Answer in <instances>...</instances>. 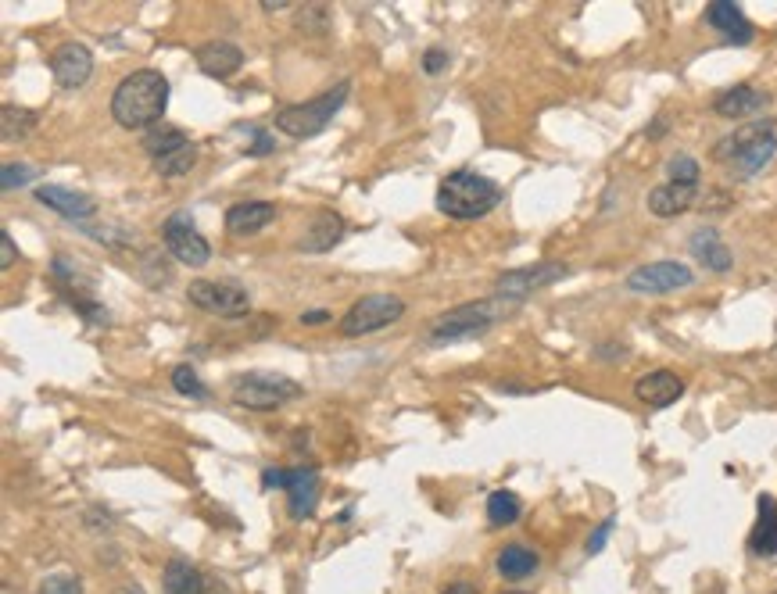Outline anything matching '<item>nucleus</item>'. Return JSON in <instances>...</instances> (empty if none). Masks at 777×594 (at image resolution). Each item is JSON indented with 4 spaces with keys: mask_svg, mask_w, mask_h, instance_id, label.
Instances as JSON below:
<instances>
[{
    "mask_svg": "<svg viewBox=\"0 0 777 594\" xmlns=\"http://www.w3.org/2000/svg\"><path fill=\"white\" fill-rule=\"evenodd\" d=\"M169 108V79L154 68L129 72L111 94V119L122 129H154L162 126Z\"/></svg>",
    "mask_w": 777,
    "mask_h": 594,
    "instance_id": "1",
    "label": "nucleus"
},
{
    "mask_svg": "<svg viewBox=\"0 0 777 594\" xmlns=\"http://www.w3.org/2000/svg\"><path fill=\"white\" fill-rule=\"evenodd\" d=\"M498 204H502V187H498L495 179H487L470 169L448 172L444 183L437 187V208L448 219H459V222L484 219L487 212H495Z\"/></svg>",
    "mask_w": 777,
    "mask_h": 594,
    "instance_id": "2",
    "label": "nucleus"
},
{
    "mask_svg": "<svg viewBox=\"0 0 777 594\" xmlns=\"http://www.w3.org/2000/svg\"><path fill=\"white\" fill-rule=\"evenodd\" d=\"M777 154V133L774 119H752L742 122L731 136L717 144V162L731 165L738 179H752L763 165Z\"/></svg>",
    "mask_w": 777,
    "mask_h": 594,
    "instance_id": "3",
    "label": "nucleus"
},
{
    "mask_svg": "<svg viewBox=\"0 0 777 594\" xmlns=\"http://www.w3.org/2000/svg\"><path fill=\"white\" fill-rule=\"evenodd\" d=\"M520 301H505V297H487V301H466V305L452 308V312L437 315L427 330L430 344H452V340L477 337V333L491 330L495 323H502L505 315L516 312Z\"/></svg>",
    "mask_w": 777,
    "mask_h": 594,
    "instance_id": "4",
    "label": "nucleus"
},
{
    "mask_svg": "<svg viewBox=\"0 0 777 594\" xmlns=\"http://www.w3.org/2000/svg\"><path fill=\"white\" fill-rule=\"evenodd\" d=\"M348 90H351V83L344 79V83L330 86L326 94L312 97V101L287 104V108L276 111V129H280V133H287V136H294V140L319 136L333 122V115L344 108V101H348Z\"/></svg>",
    "mask_w": 777,
    "mask_h": 594,
    "instance_id": "5",
    "label": "nucleus"
},
{
    "mask_svg": "<svg viewBox=\"0 0 777 594\" xmlns=\"http://www.w3.org/2000/svg\"><path fill=\"white\" fill-rule=\"evenodd\" d=\"M301 394H305V387L280 373H240L230 383L233 405L248 408V412H273L287 401H298Z\"/></svg>",
    "mask_w": 777,
    "mask_h": 594,
    "instance_id": "6",
    "label": "nucleus"
},
{
    "mask_svg": "<svg viewBox=\"0 0 777 594\" xmlns=\"http://www.w3.org/2000/svg\"><path fill=\"white\" fill-rule=\"evenodd\" d=\"M405 315V301L394 294H366L362 301L344 312L341 319V337H369V333L387 330Z\"/></svg>",
    "mask_w": 777,
    "mask_h": 594,
    "instance_id": "7",
    "label": "nucleus"
},
{
    "mask_svg": "<svg viewBox=\"0 0 777 594\" xmlns=\"http://www.w3.org/2000/svg\"><path fill=\"white\" fill-rule=\"evenodd\" d=\"M566 272L570 269H566L563 262H534V265H523V269H509L495 280V297L523 301V297L538 294V290L566 280Z\"/></svg>",
    "mask_w": 777,
    "mask_h": 594,
    "instance_id": "8",
    "label": "nucleus"
},
{
    "mask_svg": "<svg viewBox=\"0 0 777 594\" xmlns=\"http://www.w3.org/2000/svg\"><path fill=\"white\" fill-rule=\"evenodd\" d=\"M162 240L165 247H169V255L176 258V262L190 265V269H201V265L212 262V247H208V240L197 233V226L190 222V215H169V219L162 222Z\"/></svg>",
    "mask_w": 777,
    "mask_h": 594,
    "instance_id": "9",
    "label": "nucleus"
},
{
    "mask_svg": "<svg viewBox=\"0 0 777 594\" xmlns=\"http://www.w3.org/2000/svg\"><path fill=\"white\" fill-rule=\"evenodd\" d=\"M190 305L208 315H244L251 308L248 290L226 280H194L187 290Z\"/></svg>",
    "mask_w": 777,
    "mask_h": 594,
    "instance_id": "10",
    "label": "nucleus"
},
{
    "mask_svg": "<svg viewBox=\"0 0 777 594\" xmlns=\"http://www.w3.org/2000/svg\"><path fill=\"white\" fill-rule=\"evenodd\" d=\"M692 280L695 276L688 265L663 258V262H649V265H641V269H634L631 276H627V290H631V294H674V290L688 287Z\"/></svg>",
    "mask_w": 777,
    "mask_h": 594,
    "instance_id": "11",
    "label": "nucleus"
},
{
    "mask_svg": "<svg viewBox=\"0 0 777 594\" xmlns=\"http://www.w3.org/2000/svg\"><path fill=\"white\" fill-rule=\"evenodd\" d=\"M51 72L65 90H79V86H86V79L94 76V54H90L86 43H58L51 54Z\"/></svg>",
    "mask_w": 777,
    "mask_h": 594,
    "instance_id": "12",
    "label": "nucleus"
},
{
    "mask_svg": "<svg viewBox=\"0 0 777 594\" xmlns=\"http://www.w3.org/2000/svg\"><path fill=\"white\" fill-rule=\"evenodd\" d=\"M194 61L205 76L230 79L233 72H240V65H244V51H240L237 43H230V40H208V43L197 47Z\"/></svg>",
    "mask_w": 777,
    "mask_h": 594,
    "instance_id": "13",
    "label": "nucleus"
},
{
    "mask_svg": "<svg viewBox=\"0 0 777 594\" xmlns=\"http://www.w3.org/2000/svg\"><path fill=\"white\" fill-rule=\"evenodd\" d=\"M634 394H638L641 405L666 408L684 394V380L674 373V369H652V373H645L638 383H634Z\"/></svg>",
    "mask_w": 777,
    "mask_h": 594,
    "instance_id": "14",
    "label": "nucleus"
},
{
    "mask_svg": "<svg viewBox=\"0 0 777 594\" xmlns=\"http://www.w3.org/2000/svg\"><path fill=\"white\" fill-rule=\"evenodd\" d=\"M36 201L47 204L51 212H58L61 219H72V222H83L97 212V204L86 194H76L69 187H54V183H40L36 187Z\"/></svg>",
    "mask_w": 777,
    "mask_h": 594,
    "instance_id": "15",
    "label": "nucleus"
},
{
    "mask_svg": "<svg viewBox=\"0 0 777 594\" xmlns=\"http://www.w3.org/2000/svg\"><path fill=\"white\" fill-rule=\"evenodd\" d=\"M706 22L717 33H724L727 43H752V36H756V29H752V22L742 15V8L738 4H731V0H713L706 8Z\"/></svg>",
    "mask_w": 777,
    "mask_h": 594,
    "instance_id": "16",
    "label": "nucleus"
},
{
    "mask_svg": "<svg viewBox=\"0 0 777 594\" xmlns=\"http://www.w3.org/2000/svg\"><path fill=\"white\" fill-rule=\"evenodd\" d=\"M344 233H348V226H344L341 215H337V212H319L316 219L305 226L298 247H301V251H308V255H323V251H333V247L341 244Z\"/></svg>",
    "mask_w": 777,
    "mask_h": 594,
    "instance_id": "17",
    "label": "nucleus"
},
{
    "mask_svg": "<svg viewBox=\"0 0 777 594\" xmlns=\"http://www.w3.org/2000/svg\"><path fill=\"white\" fill-rule=\"evenodd\" d=\"M276 219V204L269 201H240L226 208V230L233 237H251V233L265 230Z\"/></svg>",
    "mask_w": 777,
    "mask_h": 594,
    "instance_id": "18",
    "label": "nucleus"
},
{
    "mask_svg": "<svg viewBox=\"0 0 777 594\" xmlns=\"http://www.w3.org/2000/svg\"><path fill=\"white\" fill-rule=\"evenodd\" d=\"M319 505V473L312 466L291 469V487H287V509L294 519H308Z\"/></svg>",
    "mask_w": 777,
    "mask_h": 594,
    "instance_id": "19",
    "label": "nucleus"
},
{
    "mask_svg": "<svg viewBox=\"0 0 777 594\" xmlns=\"http://www.w3.org/2000/svg\"><path fill=\"white\" fill-rule=\"evenodd\" d=\"M699 197V187H684V183H659L656 190H649V212L659 215V219H677L695 204Z\"/></svg>",
    "mask_w": 777,
    "mask_h": 594,
    "instance_id": "20",
    "label": "nucleus"
},
{
    "mask_svg": "<svg viewBox=\"0 0 777 594\" xmlns=\"http://www.w3.org/2000/svg\"><path fill=\"white\" fill-rule=\"evenodd\" d=\"M688 251H692L695 262H702L706 269H713V272H731V265H735L731 247L720 240L717 230H695L692 240H688Z\"/></svg>",
    "mask_w": 777,
    "mask_h": 594,
    "instance_id": "21",
    "label": "nucleus"
},
{
    "mask_svg": "<svg viewBox=\"0 0 777 594\" xmlns=\"http://www.w3.org/2000/svg\"><path fill=\"white\" fill-rule=\"evenodd\" d=\"M763 104H767V94L756 90V86H731V90H724L713 101V111H717L720 119H749Z\"/></svg>",
    "mask_w": 777,
    "mask_h": 594,
    "instance_id": "22",
    "label": "nucleus"
},
{
    "mask_svg": "<svg viewBox=\"0 0 777 594\" xmlns=\"http://www.w3.org/2000/svg\"><path fill=\"white\" fill-rule=\"evenodd\" d=\"M756 509H760V519L749 534V552L770 559V555H777V501L770 494H760Z\"/></svg>",
    "mask_w": 777,
    "mask_h": 594,
    "instance_id": "23",
    "label": "nucleus"
},
{
    "mask_svg": "<svg viewBox=\"0 0 777 594\" xmlns=\"http://www.w3.org/2000/svg\"><path fill=\"white\" fill-rule=\"evenodd\" d=\"M162 591L165 594H205L208 580L201 577V569L190 566L187 559H172L162 573Z\"/></svg>",
    "mask_w": 777,
    "mask_h": 594,
    "instance_id": "24",
    "label": "nucleus"
},
{
    "mask_svg": "<svg viewBox=\"0 0 777 594\" xmlns=\"http://www.w3.org/2000/svg\"><path fill=\"white\" fill-rule=\"evenodd\" d=\"M183 147H190V136L183 133L180 126H154L147 129L144 136V151L151 154V162H158V158H169V154L183 151Z\"/></svg>",
    "mask_w": 777,
    "mask_h": 594,
    "instance_id": "25",
    "label": "nucleus"
},
{
    "mask_svg": "<svg viewBox=\"0 0 777 594\" xmlns=\"http://www.w3.org/2000/svg\"><path fill=\"white\" fill-rule=\"evenodd\" d=\"M534 569H538V555L530 552V548H523V544H509L498 555V573L505 580H527Z\"/></svg>",
    "mask_w": 777,
    "mask_h": 594,
    "instance_id": "26",
    "label": "nucleus"
},
{
    "mask_svg": "<svg viewBox=\"0 0 777 594\" xmlns=\"http://www.w3.org/2000/svg\"><path fill=\"white\" fill-rule=\"evenodd\" d=\"M523 505L513 491H495L487 498V523L491 527H513L516 519H520Z\"/></svg>",
    "mask_w": 777,
    "mask_h": 594,
    "instance_id": "27",
    "label": "nucleus"
},
{
    "mask_svg": "<svg viewBox=\"0 0 777 594\" xmlns=\"http://www.w3.org/2000/svg\"><path fill=\"white\" fill-rule=\"evenodd\" d=\"M4 119H0V126H4V144H11V140H22L26 133H33L36 129V111H29V108H15V104H8V108L0 111Z\"/></svg>",
    "mask_w": 777,
    "mask_h": 594,
    "instance_id": "28",
    "label": "nucleus"
},
{
    "mask_svg": "<svg viewBox=\"0 0 777 594\" xmlns=\"http://www.w3.org/2000/svg\"><path fill=\"white\" fill-rule=\"evenodd\" d=\"M169 380H172V387H176V394H183V398H194V401L208 398V387L201 383V376H197L194 365H176Z\"/></svg>",
    "mask_w": 777,
    "mask_h": 594,
    "instance_id": "29",
    "label": "nucleus"
},
{
    "mask_svg": "<svg viewBox=\"0 0 777 594\" xmlns=\"http://www.w3.org/2000/svg\"><path fill=\"white\" fill-rule=\"evenodd\" d=\"M194 165H197V147L190 144V147H183V151L169 154V158H158V162H154V172L165 179H176V176H187Z\"/></svg>",
    "mask_w": 777,
    "mask_h": 594,
    "instance_id": "30",
    "label": "nucleus"
},
{
    "mask_svg": "<svg viewBox=\"0 0 777 594\" xmlns=\"http://www.w3.org/2000/svg\"><path fill=\"white\" fill-rule=\"evenodd\" d=\"M666 176H670V183L699 187V162H695L692 154H674V158L666 162Z\"/></svg>",
    "mask_w": 777,
    "mask_h": 594,
    "instance_id": "31",
    "label": "nucleus"
},
{
    "mask_svg": "<svg viewBox=\"0 0 777 594\" xmlns=\"http://www.w3.org/2000/svg\"><path fill=\"white\" fill-rule=\"evenodd\" d=\"M40 176V169L36 165H26V162H8L4 169H0V187L4 190H15V187H26V183H33V179Z\"/></svg>",
    "mask_w": 777,
    "mask_h": 594,
    "instance_id": "32",
    "label": "nucleus"
},
{
    "mask_svg": "<svg viewBox=\"0 0 777 594\" xmlns=\"http://www.w3.org/2000/svg\"><path fill=\"white\" fill-rule=\"evenodd\" d=\"M298 26L305 29V33H312V36L326 33V26H330V11H326L323 4H308V8L298 15Z\"/></svg>",
    "mask_w": 777,
    "mask_h": 594,
    "instance_id": "33",
    "label": "nucleus"
},
{
    "mask_svg": "<svg viewBox=\"0 0 777 594\" xmlns=\"http://www.w3.org/2000/svg\"><path fill=\"white\" fill-rule=\"evenodd\" d=\"M40 594H83V584L72 573H51V577H43Z\"/></svg>",
    "mask_w": 777,
    "mask_h": 594,
    "instance_id": "34",
    "label": "nucleus"
},
{
    "mask_svg": "<svg viewBox=\"0 0 777 594\" xmlns=\"http://www.w3.org/2000/svg\"><path fill=\"white\" fill-rule=\"evenodd\" d=\"M444 68H448V51H444V47H430V51L423 54V72L441 76Z\"/></svg>",
    "mask_w": 777,
    "mask_h": 594,
    "instance_id": "35",
    "label": "nucleus"
},
{
    "mask_svg": "<svg viewBox=\"0 0 777 594\" xmlns=\"http://www.w3.org/2000/svg\"><path fill=\"white\" fill-rule=\"evenodd\" d=\"M262 487H265V491H273V487L287 491V487H291V469H265V473H262Z\"/></svg>",
    "mask_w": 777,
    "mask_h": 594,
    "instance_id": "36",
    "label": "nucleus"
},
{
    "mask_svg": "<svg viewBox=\"0 0 777 594\" xmlns=\"http://www.w3.org/2000/svg\"><path fill=\"white\" fill-rule=\"evenodd\" d=\"M251 133H255V144L248 147L251 158H262V154H273L276 151V140L265 133V129H251Z\"/></svg>",
    "mask_w": 777,
    "mask_h": 594,
    "instance_id": "37",
    "label": "nucleus"
},
{
    "mask_svg": "<svg viewBox=\"0 0 777 594\" xmlns=\"http://www.w3.org/2000/svg\"><path fill=\"white\" fill-rule=\"evenodd\" d=\"M613 527H616V519H606V523H602V527H598L595 534L588 537V555H598L602 548H606V537L613 534Z\"/></svg>",
    "mask_w": 777,
    "mask_h": 594,
    "instance_id": "38",
    "label": "nucleus"
},
{
    "mask_svg": "<svg viewBox=\"0 0 777 594\" xmlns=\"http://www.w3.org/2000/svg\"><path fill=\"white\" fill-rule=\"evenodd\" d=\"M18 262V247L11 240V233H0V269H11Z\"/></svg>",
    "mask_w": 777,
    "mask_h": 594,
    "instance_id": "39",
    "label": "nucleus"
},
{
    "mask_svg": "<svg viewBox=\"0 0 777 594\" xmlns=\"http://www.w3.org/2000/svg\"><path fill=\"white\" fill-rule=\"evenodd\" d=\"M326 319H333V315L326 312V308H316V312H305V315H301V323H305V326H323Z\"/></svg>",
    "mask_w": 777,
    "mask_h": 594,
    "instance_id": "40",
    "label": "nucleus"
},
{
    "mask_svg": "<svg viewBox=\"0 0 777 594\" xmlns=\"http://www.w3.org/2000/svg\"><path fill=\"white\" fill-rule=\"evenodd\" d=\"M441 594H477V587L473 584H452V587H444Z\"/></svg>",
    "mask_w": 777,
    "mask_h": 594,
    "instance_id": "41",
    "label": "nucleus"
},
{
    "mask_svg": "<svg viewBox=\"0 0 777 594\" xmlns=\"http://www.w3.org/2000/svg\"><path fill=\"white\" fill-rule=\"evenodd\" d=\"M287 4H291V0H262V8H265V11H283Z\"/></svg>",
    "mask_w": 777,
    "mask_h": 594,
    "instance_id": "42",
    "label": "nucleus"
},
{
    "mask_svg": "<svg viewBox=\"0 0 777 594\" xmlns=\"http://www.w3.org/2000/svg\"><path fill=\"white\" fill-rule=\"evenodd\" d=\"M115 594H144V587H140V584H122Z\"/></svg>",
    "mask_w": 777,
    "mask_h": 594,
    "instance_id": "43",
    "label": "nucleus"
},
{
    "mask_svg": "<svg viewBox=\"0 0 777 594\" xmlns=\"http://www.w3.org/2000/svg\"><path fill=\"white\" fill-rule=\"evenodd\" d=\"M205 594H226V591H222V587H215V584H208V591Z\"/></svg>",
    "mask_w": 777,
    "mask_h": 594,
    "instance_id": "44",
    "label": "nucleus"
},
{
    "mask_svg": "<svg viewBox=\"0 0 777 594\" xmlns=\"http://www.w3.org/2000/svg\"><path fill=\"white\" fill-rule=\"evenodd\" d=\"M509 594H523V591H509Z\"/></svg>",
    "mask_w": 777,
    "mask_h": 594,
    "instance_id": "45",
    "label": "nucleus"
}]
</instances>
